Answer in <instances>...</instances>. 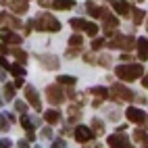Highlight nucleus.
<instances>
[{
	"label": "nucleus",
	"instance_id": "obj_1",
	"mask_svg": "<svg viewBox=\"0 0 148 148\" xmlns=\"http://www.w3.org/2000/svg\"><path fill=\"white\" fill-rule=\"evenodd\" d=\"M115 75L123 82H134L140 75H144V69L138 63H121L119 67H115Z\"/></svg>",
	"mask_w": 148,
	"mask_h": 148
},
{
	"label": "nucleus",
	"instance_id": "obj_2",
	"mask_svg": "<svg viewBox=\"0 0 148 148\" xmlns=\"http://www.w3.org/2000/svg\"><path fill=\"white\" fill-rule=\"evenodd\" d=\"M34 27L40 29V32H58L61 23H58V19H54L50 13H40L34 19Z\"/></svg>",
	"mask_w": 148,
	"mask_h": 148
},
{
	"label": "nucleus",
	"instance_id": "obj_3",
	"mask_svg": "<svg viewBox=\"0 0 148 148\" xmlns=\"http://www.w3.org/2000/svg\"><path fill=\"white\" fill-rule=\"evenodd\" d=\"M108 96L113 98V100H117V102H130V100H134V92L130 90V88H125L123 84H115V86H111V92H108Z\"/></svg>",
	"mask_w": 148,
	"mask_h": 148
},
{
	"label": "nucleus",
	"instance_id": "obj_4",
	"mask_svg": "<svg viewBox=\"0 0 148 148\" xmlns=\"http://www.w3.org/2000/svg\"><path fill=\"white\" fill-rule=\"evenodd\" d=\"M63 92H65V90H63L58 84H52V86L46 88V98L50 100V104L56 106V104H61V102L65 100V94H63Z\"/></svg>",
	"mask_w": 148,
	"mask_h": 148
},
{
	"label": "nucleus",
	"instance_id": "obj_5",
	"mask_svg": "<svg viewBox=\"0 0 148 148\" xmlns=\"http://www.w3.org/2000/svg\"><path fill=\"white\" fill-rule=\"evenodd\" d=\"M73 136H75V142L86 144V142H90L96 134H94L92 127H88V125H77V127H75V132H73Z\"/></svg>",
	"mask_w": 148,
	"mask_h": 148
},
{
	"label": "nucleus",
	"instance_id": "obj_6",
	"mask_svg": "<svg viewBox=\"0 0 148 148\" xmlns=\"http://www.w3.org/2000/svg\"><path fill=\"white\" fill-rule=\"evenodd\" d=\"M125 117H127V119H130L132 123H138V125H146V123H148L146 113L142 111V108H136V106L127 108V111H125Z\"/></svg>",
	"mask_w": 148,
	"mask_h": 148
},
{
	"label": "nucleus",
	"instance_id": "obj_7",
	"mask_svg": "<svg viewBox=\"0 0 148 148\" xmlns=\"http://www.w3.org/2000/svg\"><path fill=\"white\" fill-rule=\"evenodd\" d=\"M106 144L111 146V148H132V144H130V140L119 132V134H113V136H108L106 138Z\"/></svg>",
	"mask_w": 148,
	"mask_h": 148
},
{
	"label": "nucleus",
	"instance_id": "obj_8",
	"mask_svg": "<svg viewBox=\"0 0 148 148\" xmlns=\"http://www.w3.org/2000/svg\"><path fill=\"white\" fill-rule=\"evenodd\" d=\"M38 63H40L44 69H48V71H56L58 65H61L54 54H42V56H38Z\"/></svg>",
	"mask_w": 148,
	"mask_h": 148
},
{
	"label": "nucleus",
	"instance_id": "obj_9",
	"mask_svg": "<svg viewBox=\"0 0 148 148\" xmlns=\"http://www.w3.org/2000/svg\"><path fill=\"white\" fill-rule=\"evenodd\" d=\"M25 98H27V102L32 104L34 108H38V111L42 108V100H40V96H38V92L34 90L32 86H25Z\"/></svg>",
	"mask_w": 148,
	"mask_h": 148
},
{
	"label": "nucleus",
	"instance_id": "obj_10",
	"mask_svg": "<svg viewBox=\"0 0 148 148\" xmlns=\"http://www.w3.org/2000/svg\"><path fill=\"white\" fill-rule=\"evenodd\" d=\"M108 4H111V6L115 8V13H117V15H123V17H127V15L132 13V4L123 2V0H108Z\"/></svg>",
	"mask_w": 148,
	"mask_h": 148
},
{
	"label": "nucleus",
	"instance_id": "obj_11",
	"mask_svg": "<svg viewBox=\"0 0 148 148\" xmlns=\"http://www.w3.org/2000/svg\"><path fill=\"white\" fill-rule=\"evenodd\" d=\"M136 48H138V58L140 61H148V38H138Z\"/></svg>",
	"mask_w": 148,
	"mask_h": 148
},
{
	"label": "nucleus",
	"instance_id": "obj_12",
	"mask_svg": "<svg viewBox=\"0 0 148 148\" xmlns=\"http://www.w3.org/2000/svg\"><path fill=\"white\" fill-rule=\"evenodd\" d=\"M11 8H13V13H17V15H25L29 4H27V0H11Z\"/></svg>",
	"mask_w": 148,
	"mask_h": 148
},
{
	"label": "nucleus",
	"instance_id": "obj_13",
	"mask_svg": "<svg viewBox=\"0 0 148 148\" xmlns=\"http://www.w3.org/2000/svg\"><path fill=\"white\" fill-rule=\"evenodd\" d=\"M44 121H46V123H50V125H56L58 121H61V113L54 111V108H50V111H46V113H44Z\"/></svg>",
	"mask_w": 148,
	"mask_h": 148
},
{
	"label": "nucleus",
	"instance_id": "obj_14",
	"mask_svg": "<svg viewBox=\"0 0 148 148\" xmlns=\"http://www.w3.org/2000/svg\"><path fill=\"white\" fill-rule=\"evenodd\" d=\"M0 19H2V21H4L8 27H13V29H19V27H23L19 19H15L13 15H8V13H2V15H0Z\"/></svg>",
	"mask_w": 148,
	"mask_h": 148
},
{
	"label": "nucleus",
	"instance_id": "obj_15",
	"mask_svg": "<svg viewBox=\"0 0 148 148\" xmlns=\"http://www.w3.org/2000/svg\"><path fill=\"white\" fill-rule=\"evenodd\" d=\"M102 21H104V27H111V29H115L117 25H119V19L113 17L108 11H104V13H102Z\"/></svg>",
	"mask_w": 148,
	"mask_h": 148
},
{
	"label": "nucleus",
	"instance_id": "obj_16",
	"mask_svg": "<svg viewBox=\"0 0 148 148\" xmlns=\"http://www.w3.org/2000/svg\"><path fill=\"white\" fill-rule=\"evenodd\" d=\"M52 6L58 8V11H69V8L75 6V0H54Z\"/></svg>",
	"mask_w": 148,
	"mask_h": 148
},
{
	"label": "nucleus",
	"instance_id": "obj_17",
	"mask_svg": "<svg viewBox=\"0 0 148 148\" xmlns=\"http://www.w3.org/2000/svg\"><path fill=\"white\" fill-rule=\"evenodd\" d=\"M86 11L90 13L92 17H102V13H104V11H102V8L98 6L96 2H90V0H88V2H86Z\"/></svg>",
	"mask_w": 148,
	"mask_h": 148
},
{
	"label": "nucleus",
	"instance_id": "obj_18",
	"mask_svg": "<svg viewBox=\"0 0 148 148\" xmlns=\"http://www.w3.org/2000/svg\"><path fill=\"white\" fill-rule=\"evenodd\" d=\"M88 92H90L92 96H96V98H100V100H102V98H108V90H106V88H102V86L90 88V90H88Z\"/></svg>",
	"mask_w": 148,
	"mask_h": 148
},
{
	"label": "nucleus",
	"instance_id": "obj_19",
	"mask_svg": "<svg viewBox=\"0 0 148 148\" xmlns=\"http://www.w3.org/2000/svg\"><path fill=\"white\" fill-rule=\"evenodd\" d=\"M75 77L73 75H58L56 77V84H61V86H75Z\"/></svg>",
	"mask_w": 148,
	"mask_h": 148
},
{
	"label": "nucleus",
	"instance_id": "obj_20",
	"mask_svg": "<svg viewBox=\"0 0 148 148\" xmlns=\"http://www.w3.org/2000/svg\"><path fill=\"white\" fill-rule=\"evenodd\" d=\"M2 96L6 98V100H13V98H15V84H4Z\"/></svg>",
	"mask_w": 148,
	"mask_h": 148
},
{
	"label": "nucleus",
	"instance_id": "obj_21",
	"mask_svg": "<svg viewBox=\"0 0 148 148\" xmlns=\"http://www.w3.org/2000/svg\"><path fill=\"white\" fill-rule=\"evenodd\" d=\"M134 140L140 142L142 146H146V144H148V136H146L144 130H136V132H134Z\"/></svg>",
	"mask_w": 148,
	"mask_h": 148
},
{
	"label": "nucleus",
	"instance_id": "obj_22",
	"mask_svg": "<svg viewBox=\"0 0 148 148\" xmlns=\"http://www.w3.org/2000/svg\"><path fill=\"white\" fill-rule=\"evenodd\" d=\"M69 25H71L75 32H79V29H86L88 21H84V19H79V17H75V19H71V21H69Z\"/></svg>",
	"mask_w": 148,
	"mask_h": 148
},
{
	"label": "nucleus",
	"instance_id": "obj_23",
	"mask_svg": "<svg viewBox=\"0 0 148 148\" xmlns=\"http://www.w3.org/2000/svg\"><path fill=\"white\" fill-rule=\"evenodd\" d=\"M132 13H134V23L136 25H140L144 19H146V13L142 11V8H132Z\"/></svg>",
	"mask_w": 148,
	"mask_h": 148
},
{
	"label": "nucleus",
	"instance_id": "obj_24",
	"mask_svg": "<svg viewBox=\"0 0 148 148\" xmlns=\"http://www.w3.org/2000/svg\"><path fill=\"white\" fill-rule=\"evenodd\" d=\"M11 52H13V54L17 56L19 65H25V63H27V54H25V50H21V48H13Z\"/></svg>",
	"mask_w": 148,
	"mask_h": 148
},
{
	"label": "nucleus",
	"instance_id": "obj_25",
	"mask_svg": "<svg viewBox=\"0 0 148 148\" xmlns=\"http://www.w3.org/2000/svg\"><path fill=\"white\" fill-rule=\"evenodd\" d=\"M8 71H11L13 75H17V77H25V69L21 65H11V67H8Z\"/></svg>",
	"mask_w": 148,
	"mask_h": 148
},
{
	"label": "nucleus",
	"instance_id": "obj_26",
	"mask_svg": "<svg viewBox=\"0 0 148 148\" xmlns=\"http://www.w3.org/2000/svg\"><path fill=\"white\" fill-rule=\"evenodd\" d=\"M84 44V40H82V36L79 34H73L71 38H69V46H75V48H79Z\"/></svg>",
	"mask_w": 148,
	"mask_h": 148
},
{
	"label": "nucleus",
	"instance_id": "obj_27",
	"mask_svg": "<svg viewBox=\"0 0 148 148\" xmlns=\"http://www.w3.org/2000/svg\"><path fill=\"white\" fill-rule=\"evenodd\" d=\"M92 130H94V134H102L104 132V123L100 119H92Z\"/></svg>",
	"mask_w": 148,
	"mask_h": 148
},
{
	"label": "nucleus",
	"instance_id": "obj_28",
	"mask_svg": "<svg viewBox=\"0 0 148 148\" xmlns=\"http://www.w3.org/2000/svg\"><path fill=\"white\" fill-rule=\"evenodd\" d=\"M15 111L21 113V115H25V113H27V102H23V100H15Z\"/></svg>",
	"mask_w": 148,
	"mask_h": 148
},
{
	"label": "nucleus",
	"instance_id": "obj_29",
	"mask_svg": "<svg viewBox=\"0 0 148 148\" xmlns=\"http://www.w3.org/2000/svg\"><path fill=\"white\" fill-rule=\"evenodd\" d=\"M21 125H23V130H25V132H34V123L29 121V119H27L25 115L21 117Z\"/></svg>",
	"mask_w": 148,
	"mask_h": 148
},
{
	"label": "nucleus",
	"instance_id": "obj_30",
	"mask_svg": "<svg viewBox=\"0 0 148 148\" xmlns=\"http://www.w3.org/2000/svg\"><path fill=\"white\" fill-rule=\"evenodd\" d=\"M98 58H100V61H98V65H100V67H111V56H108V54H102V56H98Z\"/></svg>",
	"mask_w": 148,
	"mask_h": 148
},
{
	"label": "nucleus",
	"instance_id": "obj_31",
	"mask_svg": "<svg viewBox=\"0 0 148 148\" xmlns=\"http://www.w3.org/2000/svg\"><path fill=\"white\" fill-rule=\"evenodd\" d=\"M86 34H88V36H92V38H96V34H98V27H96L94 23H88V25H86Z\"/></svg>",
	"mask_w": 148,
	"mask_h": 148
},
{
	"label": "nucleus",
	"instance_id": "obj_32",
	"mask_svg": "<svg viewBox=\"0 0 148 148\" xmlns=\"http://www.w3.org/2000/svg\"><path fill=\"white\" fill-rule=\"evenodd\" d=\"M11 29L8 27H0V40H11Z\"/></svg>",
	"mask_w": 148,
	"mask_h": 148
},
{
	"label": "nucleus",
	"instance_id": "obj_33",
	"mask_svg": "<svg viewBox=\"0 0 148 148\" xmlns=\"http://www.w3.org/2000/svg\"><path fill=\"white\" fill-rule=\"evenodd\" d=\"M8 121H11V119H8L6 115H0V130H2V132L8 130Z\"/></svg>",
	"mask_w": 148,
	"mask_h": 148
},
{
	"label": "nucleus",
	"instance_id": "obj_34",
	"mask_svg": "<svg viewBox=\"0 0 148 148\" xmlns=\"http://www.w3.org/2000/svg\"><path fill=\"white\" fill-rule=\"evenodd\" d=\"M84 61H86L88 65H98V61L94 58V54H90V52H86V54H84Z\"/></svg>",
	"mask_w": 148,
	"mask_h": 148
},
{
	"label": "nucleus",
	"instance_id": "obj_35",
	"mask_svg": "<svg viewBox=\"0 0 148 148\" xmlns=\"http://www.w3.org/2000/svg\"><path fill=\"white\" fill-rule=\"evenodd\" d=\"M102 44H104V40H102V38H94V40H92V48H94V50L102 48Z\"/></svg>",
	"mask_w": 148,
	"mask_h": 148
},
{
	"label": "nucleus",
	"instance_id": "obj_36",
	"mask_svg": "<svg viewBox=\"0 0 148 148\" xmlns=\"http://www.w3.org/2000/svg\"><path fill=\"white\" fill-rule=\"evenodd\" d=\"M0 148H13V142L8 140V138H2V140H0Z\"/></svg>",
	"mask_w": 148,
	"mask_h": 148
},
{
	"label": "nucleus",
	"instance_id": "obj_37",
	"mask_svg": "<svg viewBox=\"0 0 148 148\" xmlns=\"http://www.w3.org/2000/svg\"><path fill=\"white\" fill-rule=\"evenodd\" d=\"M8 42H11V44H15V46H17V44H21L23 40H21V36H15V34H13V36H11V40H8Z\"/></svg>",
	"mask_w": 148,
	"mask_h": 148
},
{
	"label": "nucleus",
	"instance_id": "obj_38",
	"mask_svg": "<svg viewBox=\"0 0 148 148\" xmlns=\"http://www.w3.org/2000/svg\"><path fill=\"white\" fill-rule=\"evenodd\" d=\"M42 136H44V138H52V130H50V127H44V130H42Z\"/></svg>",
	"mask_w": 148,
	"mask_h": 148
},
{
	"label": "nucleus",
	"instance_id": "obj_39",
	"mask_svg": "<svg viewBox=\"0 0 148 148\" xmlns=\"http://www.w3.org/2000/svg\"><path fill=\"white\" fill-rule=\"evenodd\" d=\"M0 67H4V69H8V67H11V65H8V61H6V58H4L2 54H0Z\"/></svg>",
	"mask_w": 148,
	"mask_h": 148
},
{
	"label": "nucleus",
	"instance_id": "obj_40",
	"mask_svg": "<svg viewBox=\"0 0 148 148\" xmlns=\"http://www.w3.org/2000/svg\"><path fill=\"white\" fill-rule=\"evenodd\" d=\"M52 148H65V142H63V140H56V142L52 144Z\"/></svg>",
	"mask_w": 148,
	"mask_h": 148
},
{
	"label": "nucleus",
	"instance_id": "obj_41",
	"mask_svg": "<svg viewBox=\"0 0 148 148\" xmlns=\"http://www.w3.org/2000/svg\"><path fill=\"white\" fill-rule=\"evenodd\" d=\"M52 2H54V0H40L42 6H52Z\"/></svg>",
	"mask_w": 148,
	"mask_h": 148
},
{
	"label": "nucleus",
	"instance_id": "obj_42",
	"mask_svg": "<svg viewBox=\"0 0 148 148\" xmlns=\"http://www.w3.org/2000/svg\"><path fill=\"white\" fill-rule=\"evenodd\" d=\"M130 61H132L130 54H121V63H130Z\"/></svg>",
	"mask_w": 148,
	"mask_h": 148
},
{
	"label": "nucleus",
	"instance_id": "obj_43",
	"mask_svg": "<svg viewBox=\"0 0 148 148\" xmlns=\"http://www.w3.org/2000/svg\"><path fill=\"white\" fill-rule=\"evenodd\" d=\"M23 86V77H17V82H15V88H21Z\"/></svg>",
	"mask_w": 148,
	"mask_h": 148
},
{
	"label": "nucleus",
	"instance_id": "obj_44",
	"mask_svg": "<svg viewBox=\"0 0 148 148\" xmlns=\"http://www.w3.org/2000/svg\"><path fill=\"white\" fill-rule=\"evenodd\" d=\"M19 148H29V144L25 140H19Z\"/></svg>",
	"mask_w": 148,
	"mask_h": 148
},
{
	"label": "nucleus",
	"instance_id": "obj_45",
	"mask_svg": "<svg viewBox=\"0 0 148 148\" xmlns=\"http://www.w3.org/2000/svg\"><path fill=\"white\" fill-rule=\"evenodd\" d=\"M142 84H144V86H146V88H148V73H146V75H144V79H142Z\"/></svg>",
	"mask_w": 148,
	"mask_h": 148
},
{
	"label": "nucleus",
	"instance_id": "obj_46",
	"mask_svg": "<svg viewBox=\"0 0 148 148\" xmlns=\"http://www.w3.org/2000/svg\"><path fill=\"white\" fill-rule=\"evenodd\" d=\"M0 52H8V48H6L4 44H0Z\"/></svg>",
	"mask_w": 148,
	"mask_h": 148
},
{
	"label": "nucleus",
	"instance_id": "obj_47",
	"mask_svg": "<svg viewBox=\"0 0 148 148\" xmlns=\"http://www.w3.org/2000/svg\"><path fill=\"white\" fill-rule=\"evenodd\" d=\"M86 148H100V146H98V144H88Z\"/></svg>",
	"mask_w": 148,
	"mask_h": 148
},
{
	"label": "nucleus",
	"instance_id": "obj_48",
	"mask_svg": "<svg viewBox=\"0 0 148 148\" xmlns=\"http://www.w3.org/2000/svg\"><path fill=\"white\" fill-rule=\"evenodd\" d=\"M144 148H148V144H146V146H144Z\"/></svg>",
	"mask_w": 148,
	"mask_h": 148
},
{
	"label": "nucleus",
	"instance_id": "obj_49",
	"mask_svg": "<svg viewBox=\"0 0 148 148\" xmlns=\"http://www.w3.org/2000/svg\"><path fill=\"white\" fill-rule=\"evenodd\" d=\"M140 2H142V0H140Z\"/></svg>",
	"mask_w": 148,
	"mask_h": 148
},
{
	"label": "nucleus",
	"instance_id": "obj_50",
	"mask_svg": "<svg viewBox=\"0 0 148 148\" xmlns=\"http://www.w3.org/2000/svg\"><path fill=\"white\" fill-rule=\"evenodd\" d=\"M146 27H148V25H146Z\"/></svg>",
	"mask_w": 148,
	"mask_h": 148
}]
</instances>
